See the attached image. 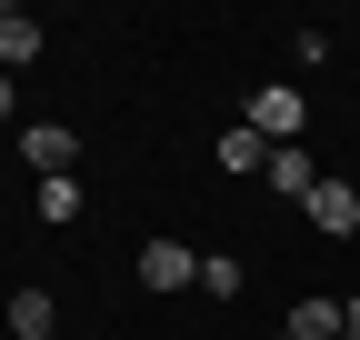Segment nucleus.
<instances>
[{
  "instance_id": "nucleus-1",
  "label": "nucleus",
  "mask_w": 360,
  "mask_h": 340,
  "mask_svg": "<svg viewBox=\"0 0 360 340\" xmlns=\"http://www.w3.org/2000/svg\"><path fill=\"white\" fill-rule=\"evenodd\" d=\"M240 120H250L270 150H300V120H310V110H300V91H290V80H270V91H250V110H240Z\"/></svg>"
},
{
  "instance_id": "nucleus-2",
  "label": "nucleus",
  "mask_w": 360,
  "mask_h": 340,
  "mask_svg": "<svg viewBox=\"0 0 360 340\" xmlns=\"http://www.w3.org/2000/svg\"><path fill=\"white\" fill-rule=\"evenodd\" d=\"M141 290H200V250H180V240H141Z\"/></svg>"
},
{
  "instance_id": "nucleus-3",
  "label": "nucleus",
  "mask_w": 360,
  "mask_h": 340,
  "mask_svg": "<svg viewBox=\"0 0 360 340\" xmlns=\"http://www.w3.org/2000/svg\"><path fill=\"white\" fill-rule=\"evenodd\" d=\"M20 160L40 170V181H70V160H80V140L60 131V120H30V131H20Z\"/></svg>"
},
{
  "instance_id": "nucleus-4",
  "label": "nucleus",
  "mask_w": 360,
  "mask_h": 340,
  "mask_svg": "<svg viewBox=\"0 0 360 340\" xmlns=\"http://www.w3.org/2000/svg\"><path fill=\"white\" fill-rule=\"evenodd\" d=\"M300 210H310V230H321V240H350V230H360V190H350V181H321Z\"/></svg>"
},
{
  "instance_id": "nucleus-5",
  "label": "nucleus",
  "mask_w": 360,
  "mask_h": 340,
  "mask_svg": "<svg viewBox=\"0 0 360 340\" xmlns=\"http://www.w3.org/2000/svg\"><path fill=\"white\" fill-rule=\"evenodd\" d=\"M40 51H51V30H40L30 11H11V0H0V70H30Z\"/></svg>"
},
{
  "instance_id": "nucleus-6",
  "label": "nucleus",
  "mask_w": 360,
  "mask_h": 340,
  "mask_svg": "<svg viewBox=\"0 0 360 340\" xmlns=\"http://www.w3.org/2000/svg\"><path fill=\"white\" fill-rule=\"evenodd\" d=\"M0 320H11L20 340H60V301H51V290H11V301H0Z\"/></svg>"
},
{
  "instance_id": "nucleus-7",
  "label": "nucleus",
  "mask_w": 360,
  "mask_h": 340,
  "mask_svg": "<svg viewBox=\"0 0 360 340\" xmlns=\"http://www.w3.org/2000/svg\"><path fill=\"white\" fill-rule=\"evenodd\" d=\"M220 170H240V181L260 170V181H270V140L250 131V120H240V131H220Z\"/></svg>"
},
{
  "instance_id": "nucleus-8",
  "label": "nucleus",
  "mask_w": 360,
  "mask_h": 340,
  "mask_svg": "<svg viewBox=\"0 0 360 340\" xmlns=\"http://www.w3.org/2000/svg\"><path fill=\"white\" fill-rule=\"evenodd\" d=\"M270 190H290V200H310V190H321V170H310V150H270Z\"/></svg>"
},
{
  "instance_id": "nucleus-9",
  "label": "nucleus",
  "mask_w": 360,
  "mask_h": 340,
  "mask_svg": "<svg viewBox=\"0 0 360 340\" xmlns=\"http://www.w3.org/2000/svg\"><path fill=\"white\" fill-rule=\"evenodd\" d=\"M30 200H40V221H51V230H70V221H80V200H90V190H80V181H40Z\"/></svg>"
},
{
  "instance_id": "nucleus-10",
  "label": "nucleus",
  "mask_w": 360,
  "mask_h": 340,
  "mask_svg": "<svg viewBox=\"0 0 360 340\" xmlns=\"http://www.w3.org/2000/svg\"><path fill=\"white\" fill-rule=\"evenodd\" d=\"M290 340H340V301H290Z\"/></svg>"
},
{
  "instance_id": "nucleus-11",
  "label": "nucleus",
  "mask_w": 360,
  "mask_h": 340,
  "mask_svg": "<svg viewBox=\"0 0 360 340\" xmlns=\"http://www.w3.org/2000/svg\"><path fill=\"white\" fill-rule=\"evenodd\" d=\"M200 290H210V301H240V261H231V250H210V261H200Z\"/></svg>"
},
{
  "instance_id": "nucleus-12",
  "label": "nucleus",
  "mask_w": 360,
  "mask_h": 340,
  "mask_svg": "<svg viewBox=\"0 0 360 340\" xmlns=\"http://www.w3.org/2000/svg\"><path fill=\"white\" fill-rule=\"evenodd\" d=\"M11 110H20V100H11V70H0V120H11Z\"/></svg>"
},
{
  "instance_id": "nucleus-13",
  "label": "nucleus",
  "mask_w": 360,
  "mask_h": 340,
  "mask_svg": "<svg viewBox=\"0 0 360 340\" xmlns=\"http://www.w3.org/2000/svg\"><path fill=\"white\" fill-rule=\"evenodd\" d=\"M281 340H290V330H281Z\"/></svg>"
}]
</instances>
